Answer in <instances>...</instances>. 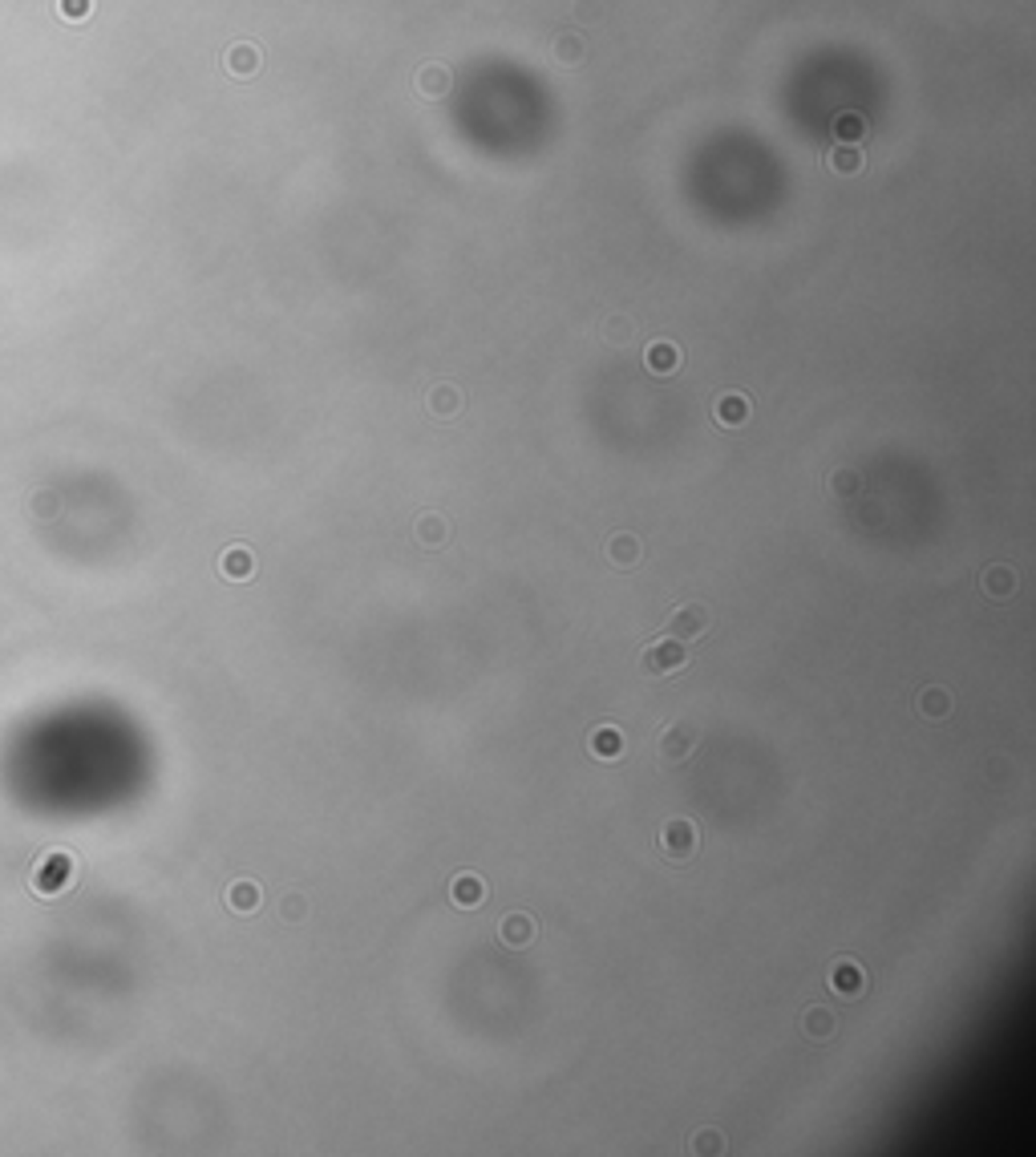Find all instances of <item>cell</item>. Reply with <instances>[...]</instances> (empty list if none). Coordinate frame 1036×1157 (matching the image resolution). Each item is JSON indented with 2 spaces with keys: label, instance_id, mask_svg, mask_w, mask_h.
I'll use <instances>...</instances> for the list:
<instances>
[{
  "label": "cell",
  "instance_id": "cell-4",
  "mask_svg": "<svg viewBox=\"0 0 1036 1157\" xmlns=\"http://www.w3.org/2000/svg\"><path fill=\"white\" fill-rule=\"evenodd\" d=\"M660 850L672 862H685V858L696 854V826L693 817H669L660 826Z\"/></svg>",
  "mask_w": 1036,
  "mask_h": 1157
},
{
  "label": "cell",
  "instance_id": "cell-28",
  "mask_svg": "<svg viewBox=\"0 0 1036 1157\" xmlns=\"http://www.w3.org/2000/svg\"><path fill=\"white\" fill-rule=\"evenodd\" d=\"M575 17H580L583 25H596V21L604 17V0H575Z\"/></svg>",
  "mask_w": 1036,
  "mask_h": 1157
},
{
  "label": "cell",
  "instance_id": "cell-16",
  "mask_svg": "<svg viewBox=\"0 0 1036 1157\" xmlns=\"http://www.w3.org/2000/svg\"><path fill=\"white\" fill-rule=\"evenodd\" d=\"M801 1032H806L814 1044H826L834 1032H838V1016L826 1011V1008H810L806 1016H801Z\"/></svg>",
  "mask_w": 1036,
  "mask_h": 1157
},
{
  "label": "cell",
  "instance_id": "cell-10",
  "mask_svg": "<svg viewBox=\"0 0 1036 1157\" xmlns=\"http://www.w3.org/2000/svg\"><path fill=\"white\" fill-rule=\"evenodd\" d=\"M462 405H465V397H462V389L457 384H433L429 389V397H425V409H429L433 417H441V421H449V417H457L462 413Z\"/></svg>",
  "mask_w": 1036,
  "mask_h": 1157
},
{
  "label": "cell",
  "instance_id": "cell-9",
  "mask_svg": "<svg viewBox=\"0 0 1036 1157\" xmlns=\"http://www.w3.org/2000/svg\"><path fill=\"white\" fill-rule=\"evenodd\" d=\"M449 69L441 66V61H425L421 69H417V77H413V85H417V93L421 98H429V102H438V98H446L449 93Z\"/></svg>",
  "mask_w": 1036,
  "mask_h": 1157
},
{
  "label": "cell",
  "instance_id": "cell-26",
  "mask_svg": "<svg viewBox=\"0 0 1036 1157\" xmlns=\"http://www.w3.org/2000/svg\"><path fill=\"white\" fill-rule=\"evenodd\" d=\"M279 914H284L288 923H300L304 914H308V898L304 895H284L279 898Z\"/></svg>",
  "mask_w": 1036,
  "mask_h": 1157
},
{
  "label": "cell",
  "instance_id": "cell-19",
  "mask_svg": "<svg viewBox=\"0 0 1036 1157\" xmlns=\"http://www.w3.org/2000/svg\"><path fill=\"white\" fill-rule=\"evenodd\" d=\"M583 53H588V45H583L580 33H559L555 41H551V57H555L559 66H580Z\"/></svg>",
  "mask_w": 1036,
  "mask_h": 1157
},
{
  "label": "cell",
  "instance_id": "cell-3",
  "mask_svg": "<svg viewBox=\"0 0 1036 1157\" xmlns=\"http://www.w3.org/2000/svg\"><path fill=\"white\" fill-rule=\"evenodd\" d=\"M713 628V612L704 604H680L677 612L669 615V636L688 644V640H704Z\"/></svg>",
  "mask_w": 1036,
  "mask_h": 1157
},
{
  "label": "cell",
  "instance_id": "cell-22",
  "mask_svg": "<svg viewBox=\"0 0 1036 1157\" xmlns=\"http://www.w3.org/2000/svg\"><path fill=\"white\" fill-rule=\"evenodd\" d=\"M219 567H223V575H231V578H247L255 570V562H252V551H247V546H231Z\"/></svg>",
  "mask_w": 1036,
  "mask_h": 1157
},
{
  "label": "cell",
  "instance_id": "cell-27",
  "mask_svg": "<svg viewBox=\"0 0 1036 1157\" xmlns=\"http://www.w3.org/2000/svg\"><path fill=\"white\" fill-rule=\"evenodd\" d=\"M721 1149H725V1137L717 1129H701L693 1137V1153H721Z\"/></svg>",
  "mask_w": 1036,
  "mask_h": 1157
},
{
  "label": "cell",
  "instance_id": "cell-25",
  "mask_svg": "<svg viewBox=\"0 0 1036 1157\" xmlns=\"http://www.w3.org/2000/svg\"><path fill=\"white\" fill-rule=\"evenodd\" d=\"M632 332H636V328H632V320H628V316H612V320L604 324V340H612V344H628V340H632Z\"/></svg>",
  "mask_w": 1036,
  "mask_h": 1157
},
{
  "label": "cell",
  "instance_id": "cell-18",
  "mask_svg": "<svg viewBox=\"0 0 1036 1157\" xmlns=\"http://www.w3.org/2000/svg\"><path fill=\"white\" fill-rule=\"evenodd\" d=\"M260 898H263L260 882L239 879V882H231V887H227V906H231L235 914H252L255 906H260Z\"/></svg>",
  "mask_w": 1036,
  "mask_h": 1157
},
{
  "label": "cell",
  "instance_id": "cell-12",
  "mask_svg": "<svg viewBox=\"0 0 1036 1157\" xmlns=\"http://www.w3.org/2000/svg\"><path fill=\"white\" fill-rule=\"evenodd\" d=\"M680 360H685V352L672 340H656V344H648V352H644L648 373H656V376H672L680 368Z\"/></svg>",
  "mask_w": 1036,
  "mask_h": 1157
},
{
  "label": "cell",
  "instance_id": "cell-21",
  "mask_svg": "<svg viewBox=\"0 0 1036 1157\" xmlns=\"http://www.w3.org/2000/svg\"><path fill=\"white\" fill-rule=\"evenodd\" d=\"M826 166H830L834 174H858L863 171V155H858L854 142H838V146L830 150V158H826Z\"/></svg>",
  "mask_w": 1036,
  "mask_h": 1157
},
{
  "label": "cell",
  "instance_id": "cell-13",
  "mask_svg": "<svg viewBox=\"0 0 1036 1157\" xmlns=\"http://www.w3.org/2000/svg\"><path fill=\"white\" fill-rule=\"evenodd\" d=\"M486 895H490V887L478 879V874H457L454 879V887H449V903L454 906H478V903H486Z\"/></svg>",
  "mask_w": 1036,
  "mask_h": 1157
},
{
  "label": "cell",
  "instance_id": "cell-14",
  "mask_svg": "<svg viewBox=\"0 0 1036 1157\" xmlns=\"http://www.w3.org/2000/svg\"><path fill=\"white\" fill-rule=\"evenodd\" d=\"M979 587L992 599H1012L1016 596V570L1004 567V562H992V567L984 570V578H979Z\"/></svg>",
  "mask_w": 1036,
  "mask_h": 1157
},
{
  "label": "cell",
  "instance_id": "cell-5",
  "mask_svg": "<svg viewBox=\"0 0 1036 1157\" xmlns=\"http://www.w3.org/2000/svg\"><path fill=\"white\" fill-rule=\"evenodd\" d=\"M535 914H527V911H510V914H502V923H498V939H502V947H510V951H523V947H531L535 943Z\"/></svg>",
  "mask_w": 1036,
  "mask_h": 1157
},
{
  "label": "cell",
  "instance_id": "cell-20",
  "mask_svg": "<svg viewBox=\"0 0 1036 1157\" xmlns=\"http://www.w3.org/2000/svg\"><path fill=\"white\" fill-rule=\"evenodd\" d=\"M260 66H263V57H260V49L255 45H235V49L227 53V69L235 77H252V74H260Z\"/></svg>",
  "mask_w": 1036,
  "mask_h": 1157
},
{
  "label": "cell",
  "instance_id": "cell-1",
  "mask_svg": "<svg viewBox=\"0 0 1036 1157\" xmlns=\"http://www.w3.org/2000/svg\"><path fill=\"white\" fill-rule=\"evenodd\" d=\"M696 745H701V729L693 720H669L656 737V753H660L664 765H685L696 753Z\"/></svg>",
  "mask_w": 1036,
  "mask_h": 1157
},
{
  "label": "cell",
  "instance_id": "cell-7",
  "mask_svg": "<svg viewBox=\"0 0 1036 1157\" xmlns=\"http://www.w3.org/2000/svg\"><path fill=\"white\" fill-rule=\"evenodd\" d=\"M863 987H866V976H863V967H858L854 959H838L830 967V992L834 995L854 1000V995H863Z\"/></svg>",
  "mask_w": 1036,
  "mask_h": 1157
},
{
  "label": "cell",
  "instance_id": "cell-8",
  "mask_svg": "<svg viewBox=\"0 0 1036 1157\" xmlns=\"http://www.w3.org/2000/svg\"><path fill=\"white\" fill-rule=\"evenodd\" d=\"M588 749L596 753L599 761H620L624 749H628V741H624V733L615 725H596L588 733Z\"/></svg>",
  "mask_w": 1036,
  "mask_h": 1157
},
{
  "label": "cell",
  "instance_id": "cell-23",
  "mask_svg": "<svg viewBox=\"0 0 1036 1157\" xmlns=\"http://www.w3.org/2000/svg\"><path fill=\"white\" fill-rule=\"evenodd\" d=\"M866 134V122L858 114H838L834 118V138L838 142H858Z\"/></svg>",
  "mask_w": 1036,
  "mask_h": 1157
},
{
  "label": "cell",
  "instance_id": "cell-17",
  "mask_svg": "<svg viewBox=\"0 0 1036 1157\" xmlns=\"http://www.w3.org/2000/svg\"><path fill=\"white\" fill-rule=\"evenodd\" d=\"M952 693H947L943 684H927L919 693V717H927V720H943L947 712H952Z\"/></svg>",
  "mask_w": 1036,
  "mask_h": 1157
},
{
  "label": "cell",
  "instance_id": "cell-24",
  "mask_svg": "<svg viewBox=\"0 0 1036 1157\" xmlns=\"http://www.w3.org/2000/svg\"><path fill=\"white\" fill-rule=\"evenodd\" d=\"M858 486H863V481H858V473H854V470H834V473H830V494H834V498H854V494H858Z\"/></svg>",
  "mask_w": 1036,
  "mask_h": 1157
},
{
  "label": "cell",
  "instance_id": "cell-15",
  "mask_svg": "<svg viewBox=\"0 0 1036 1157\" xmlns=\"http://www.w3.org/2000/svg\"><path fill=\"white\" fill-rule=\"evenodd\" d=\"M413 538H417V543H421V546H429V551H433V546H446L449 543V526H446V518H441V514H421V518H417L413 522Z\"/></svg>",
  "mask_w": 1036,
  "mask_h": 1157
},
{
  "label": "cell",
  "instance_id": "cell-6",
  "mask_svg": "<svg viewBox=\"0 0 1036 1157\" xmlns=\"http://www.w3.org/2000/svg\"><path fill=\"white\" fill-rule=\"evenodd\" d=\"M749 417H753V405L745 393H721L717 405H713V421H717L721 429H741Z\"/></svg>",
  "mask_w": 1036,
  "mask_h": 1157
},
{
  "label": "cell",
  "instance_id": "cell-2",
  "mask_svg": "<svg viewBox=\"0 0 1036 1157\" xmlns=\"http://www.w3.org/2000/svg\"><path fill=\"white\" fill-rule=\"evenodd\" d=\"M685 664H688L685 644L672 636L652 640V644L640 652V672H644V676H672V672H680Z\"/></svg>",
  "mask_w": 1036,
  "mask_h": 1157
},
{
  "label": "cell",
  "instance_id": "cell-11",
  "mask_svg": "<svg viewBox=\"0 0 1036 1157\" xmlns=\"http://www.w3.org/2000/svg\"><path fill=\"white\" fill-rule=\"evenodd\" d=\"M640 554H644V543H640L632 530H620V534L607 538V559H612V567H620V570L636 567Z\"/></svg>",
  "mask_w": 1036,
  "mask_h": 1157
}]
</instances>
